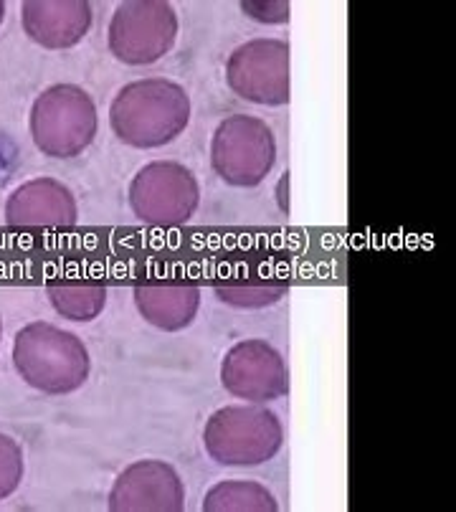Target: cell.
Masks as SVG:
<instances>
[{
  "instance_id": "cell-14",
  "label": "cell",
  "mask_w": 456,
  "mask_h": 512,
  "mask_svg": "<svg viewBox=\"0 0 456 512\" xmlns=\"http://www.w3.org/2000/svg\"><path fill=\"white\" fill-rule=\"evenodd\" d=\"M206 512H277L279 502L259 482L228 480L218 482L203 497Z\"/></svg>"
},
{
  "instance_id": "cell-21",
  "label": "cell",
  "mask_w": 456,
  "mask_h": 512,
  "mask_svg": "<svg viewBox=\"0 0 456 512\" xmlns=\"http://www.w3.org/2000/svg\"><path fill=\"white\" fill-rule=\"evenodd\" d=\"M0 340H3V320H0Z\"/></svg>"
},
{
  "instance_id": "cell-6",
  "label": "cell",
  "mask_w": 456,
  "mask_h": 512,
  "mask_svg": "<svg viewBox=\"0 0 456 512\" xmlns=\"http://www.w3.org/2000/svg\"><path fill=\"white\" fill-rule=\"evenodd\" d=\"M178 28V13L165 0H127L112 13L107 44L122 64L147 66L173 49Z\"/></svg>"
},
{
  "instance_id": "cell-16",
  "label": "cell",
  "mask_w": 456,
  "mask_h": 512,
  "mask_svg": "<svg viewBox=\"0 0 456 512\" xmlns=\"http://www.w3.org/2000/svg\"><path fill=\"white\" fill-rule=\"evenodd\" d=\"M289 289L284 284H226L216 287L218 302L236 310H261V307L277 305Z\"/></svg>"
},
{
  "instance_id": "cell-7",
  "label": "cell",
  "mask_w": 456,
  "mask_h": 512,
  "mask_svg": "<svg viewBox=\"0 0 456 512\" xmlns=\"http://www.w3.org/2000/svg\"><path fill=\"white\" fill-rule=\"evenodd\" d=\"M201 186L175 160H155L137 170L130 183V208L147 226H183L196 216Z\"/></svg>"
},
{
  "instance_id": "cell-15",
  "label": "cell",
  "mask_w": 456,
  "mask_h": 512,
  "mask_svg": "<svg viewBox=\"0 0 456 512\" xmlns=\"http://www.w3.org/2000/svg\"><path fill=\"white\" fill-rule=\"evenodd\" d=\"M46 295L61 317L74 322L97 320L107 305V287L102 284H54Z\"/></svg>"
},
{
  "instance_id": "cell-18",
  "label": "cell",
  "mask_w": 456,
  "mask_h": 512,
  "mask_svg": "<svg viewBox=\"0 0 456 512\" xmlns=\"http://www.w3.org/2000/svg\"><path fill=\"white\" fill-rule=\"evenodd\" d=\"M241 11L259 23H287L289 21V3L277 0V3H241Z\"/></svg>"
},
{
  "instance_id": "cell-10",
  "label": "cell",
  "mask_w": 456,
  "mask_h": 512,
  "mask_svg": "<svg viewBox=\"0 0 456 512\" xmlns=\"http://www.w3.org/2000/svg\"><path fill=\"white\" fill-rule=\"evenodd\" d=\"M107 505L112 512H180L185 510V485L173 464L142 459L122 469Z\"/></svg>"
},
{
  "instance_id": "cell-8",
  "label": "cell",
  "mask_w": 456,
  "mask_h": 512,
  "mask_svg": "<svg viewBox=\"0 0 456 512\" xmlns=\"http://www.w3.org/2000/svg\"><path fill=\"white\" fill-rule=\"evenodd\" d=\"M289 44L279 39H254L234 49L226 61L231 92L261 107L289 102Z\"/></svg>"
},
{
  "instance_id": "cell-3",
  "label": "cell",
  "mask_w": 456,
  "mask_h": 512,
  "mask_svg": "<svg viewBox=\"0 0 456 512\" xmlns=\"http://www.w3.org/2000/svg\"><path fill=\"white\" fill-rule=\"evenodd\" d=\"M284 444V426L264 404H236L213 411L203 429V447L223 467H259Z\"/></svg>"
},
{
  "instance_id": "cell-13",
  "label": "cell",
  "mask_w": 456,
  "mask_h": 512,
  "mask_svg": "<svg viewBox=\"0 0 456 512\" xmlns=\"http://www.w3.org/2000/svg\"><path fill=\"white\" fill-rule=\"evenodd\" d=\"M135 307L142 320L163 333H178L196 320L201 289L193 284H142L135 287Z\"/></svg>"
},
{
  "instance_id": "cell-9",
  "label": "cell",
  "mask_w": 456,
  "mask_h": 512,
  "mask_svg": "<svg viewBox=\"0 0 456 512\" xmlns=\"http://www.w3.org/2000/svg\"><path fill=\"white\" fill-rule=\"evenodd\" d=\"M221 383L231 396L249 404H269L289 393V368L266 340H241L223 355Z\"/></svg>"
},
{
  "instance_id": "cell-1",
  "label": "cell",
  "mask_w": 456,
  "mask_h": 512,
  "mask_svg": "<svg viewBox=\"0 0 456 512\" xmlns=\"http://www.w3.org/2000/svg\"><path fill=\"white\" fill-rule=\"evenodd\" d=\"M190 112V97L178 82L150 77L117 92L109 107V127L130 148H163L183 135Z\"/></svg>"
},
{
  "instance_id": "cell-2",
  "label": "cell",
  "mask_w": 456,
  "mask_h": 512,
  "mask_svg": "<svg viewBox=\"0 0 456 512\" xmlns=\"http://www.w3.org/2000/svg\"><path fill=\"white\" fill-rule=\"evenodd\" d=\"M16 373L46 396H66L87 383L92 371L87 345L51 322H31L13 340Z\"/></svg>"
},
{
  "instance_id": "cell-5",
  "label": "cell",
  "mask_w": 456,
  "mask_h": 512,
  "mask_svg": "<svg viewBox=\"0 0 456 512\" xmlns=\"http://www.w3.org/2000/svg\"><path fill=\"white\" fill-rule=\"evenodd\" d=\"M277 163V137L264 120L231 115L218 122L211 137V165L223 183L256 188Z\"/></svg>"
},
{
  "instance_id": "cell-12",
  "label": "cell",
  "mask_w": 456,
  "mask_h": 512,
  "mask_svg": "<svg viewBox=\"0 0 456 512\" xmlns=\"http://www.w3.org/2000/svg\"><path fill=\"white\" fill-rule=\"evenodd\" d=\"M21 23L41 49H71L92 28V6L87 0H28L21 8Z\"/></svg>"
},
{
  "instance_id": "cell-4",
  "label": "cell",
  "mask_w": 456,
  "mask_h": 512,
  "mask_svg": "<svg viewBox=\"0 0 456 512\" xmlns=\"http://www.w3.org/2000/svg\"><path fill=\"white\" fill-rule=\"evenodd\" d=\"M28 127L41 155L54 160L76 158L97 137V104L87 89L76 84H54L36 97Z\"/></svg>"
},
{
  "instance_id": "cell-11",
  "label": "cell",
  "mask_w": 456,
  "mask_h": 512,
  "mask_svg": "<svg viewBox=\"0 0 456 512\" xmlns=\"http://www.w3.org/2000/svg\"><path fill=\"white\" fill-rule=\"evenodd\" d=\"M79 221V203L69 186L54 178H33L8 196L6 224L16 229H66Z\"/></svg>"
},
{
  "instance_id": "cell-17",
  "label": "cell",
  "mask_w": 456,
  "mask_h": 512,
  "mask_svg": "<svg viewBox=\"0 0 456 512\" xmlns=\"http://www.w3.org/2000/svg\"><path fill=\"white\" fill-rule=\"evenodd\" d=\"M23 449L8 434H0V502L8 500L21 487L23 480Z\"/></svg>"
},
{
  "instance_id": "cell-20",
  "label": "cell",
  "mask_w": 456,
  "mask_h": 512,
  "mask_svg": "<svg viewBox=\"0 0 456 512\" xmlns=\"http://www.w3.org/2000/svg\"><path fill=\"white\" fill-rule=\"evenodd\" d=\"M6 21V3H0V26Z\"/></svg>"
},
{
  "instance_id": "cell-19",
  "label": "cell",
  "mask_w": 456,
  "mask_h": 512,
  "mask_svg": "<svg viewBox=\"0 0 456 512\" xmlns=\"http://www.w3.org/2000/svg\"><path fill=\"white\" fill-rule=\"evenodd\" d=\"M289 178H292V175L284 173L277 183V206L284 216H289Z\"/></svg>"
}]
</instances>
